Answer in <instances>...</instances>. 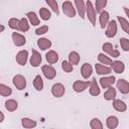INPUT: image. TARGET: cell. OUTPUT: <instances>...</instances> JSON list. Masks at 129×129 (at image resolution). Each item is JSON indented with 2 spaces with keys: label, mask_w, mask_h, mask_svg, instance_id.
I'll return each instance as SVG.
<instances>
[{
  "label": "cell",
  "mask_w": 129,
  "mask_h": 129,
  "mask_svg": "<svg viewBox=\"0 0 129 129\" xmlns=\"http://www.w3.org/2000/svg\"><path fill=\"white\" fill-rule=\"evenodd\" d=\"M117 89L120 91L121 94H128L129 93V83L124 79L117 80Z\"/></svg>",
  "instance_id": "obj_13"
},
{
  "label": "cell",
  "mask_w": 129,
  "mask_h": 129,
  "mask_svg": "<svg viewBox=\"0 0 129 129\" xmlns=\"http://www.w3.org/2000/svg\"><path fill=\"white\" fill-rule=\"evenodd\" d=\"M117 20L118 22L120 23L121 25V28L126 32V33H129V22L127 21V19L121 17V16H117Z\"/></svg>",
  "instance_id": "obj_33"
},
{
  "label": "cell",
  "mask_w": 129,
  "mask_h": 129,
  "mask_svg": "<svg viewBox=\"0 0 129 129\" xmlns=\"http://www.w3.org/2000/svg\"><path fill=\"white\" fill-rule=\"evenodd\" d=\"M39 15L42 20H48V19H50V16H51L50 11L45 7H41L39 9Z\"/></svg>",
  "instance_id": "obj_35"
},
{
  "label": "cell",
  "mask_w": 129,
  "mask_h": 129,
  "mask_svg": "<svg viewBox=\"0 0 129 129\" xmlns=\"http://www.w3.org/2000/svg\"><path fill=\"white\" fill-rule=\"evenodd\" d=\"M21 125L23 128H26V129H31V128H34L36 127L37 123L35 120H32L30 118H22L21 119Z\"/></svg>",
  "instance_id": "obj_22"
},
{
  "label": "cell",
  "mask_w": 129,
  "mask_h": 129,
  "mask_svg": "<svg viewBox=\"0 0 129 129\" xmlns=\"http://www.w3.org/2000/svg\"><path fill=\"white\" fill-rule=\"evenodd\" d=\"M106 36L111 38V37H114L116 34H117V22L116 20H110L108 25H107V29H106Z\"/></svg>",
  "instance_id": "obj_6"
},
{
  "label": "cell",
  "mask_w": 129,
  "mask_h": 129,
  "mask_svg": "<svg viewBox=\"0 0 129 129\" xmlns=\"http://www.w3.org/2000/svg\"><path fill=\"white\" fill-rule=\"evenodd\" d=\"M3 31H4V25L1 24V32H3Z\"/></svg>",
  "instance_id": "obj_44"
},
{
  "label": "cell",
  "mask_w": 129,
  "mask_h": 129,
  "mask_svg": "<svg viewBox=\"0 0 129 129\" xmlns=\"http://www.w3.org/2000/svg\"><path fill=\"white\" fill-rule=\"evenodd\" d=\"M109 18H110V16H109V13H108L107 11L103 10V11L100 13L99 21H100V26H101L102 29H104V28L108 25V23H109V21H110Z\"/></svg>",
  "instance_id": "obj_15"
},
{
  "label": "cell",
  "mask_w": 129,
  "mask_h": 129,
  "mask_svg": "<svg viewBox=\"0 0 129 129\" xmlns=\"http://www.w3.org/2000/svg\"><path fill=\"white\" fill-rule=\"evenodd\" d=\"M91 86V81H86V82H83V81H76L73 85V89L75 92L77 93H81V92H84L86 89H88L89 87Z\"/></svg>",
  "instance_id": "obj_5"
},
{
  "label": "cell",
  "mask_w": 129,
  "mask_h": 129,
  "mask_svg": "<svg viewBox=\"0 0 129 129\" xmlns=\"http://www.w3.org/2000/svg\"><path fill=\"white\" fill-rule=\"evenodd\" d=\"M86 14H87L88 19L92 23V25L95 26L96 25V10H95V7L93 6L92 1L90 0L86 2Z\"/></svg>",
  "instance_id": "obj_1"
},
{
  "label": "cell",
  "mask_w": 129,
  "mask_h": 129,
  "mask_svg": "<svg viewBox=\"0 0 129 129\" xmlns=\"http://www.w3.org/2000/svg\"><path fill=\"white\" fill-rule=\"evenodd\" d=\"M12 40H13L14 45H16V46H22L26 43L25 36L18 33V32H13L12 33Z\"/></svg>",
  "instance_id": "obj_11"
},
{
  "label": "cell",
  "mask_w": 129,
  "mask_h": 129,
  "mask_svg": "<svg viewBox=\"0 0 129 129\" xmlns=\"http://www.w3.org/2000/svg\"><path fill=\"white\" fill-rule=\"evenodd\" d=\"M95 69L98 75H109L112 72V69L110 67L101 64V63H96L95 64Z\"/></svg>",
  "instance_id": "obj_17"
},
{
  "label": "cell",
  "mask_w": 129,
  "mask_h": 129,
  "mask_svg": "<svg viewBox=\"0 0 129 129\" xmlns=\"http://www.w3.org/2000/svg\"><path fill=\"white\" fill-rule=\"evenodd\" d=\"M124 12L126 13V15H127V16H128V18H129V8L124 7Z\"/></svg>",
  "instance_id": "obj_42"
},
{
  "label": "cell",
  "mask_w": 129,
  "mask_h": 129,
  "mask_svg": "<svg viewBox=\"0 0 129 129\" xmlns=\"http://www.w3.org/2000/svg\"><path fill=\"white\" fill-rule=\"evenodd\" d=\"M90 126H91L92 129H104L102 122H101L100 119H98V118H93V119L90 121Z\"/></svg>",
  "instance_id": "obj_36"
},
{
  "label": "cell",
  "mask_w": 129,
  "mask_h": 129,
  "mask_svg": "<svg viewBox=\"0 0 129 129\" xmlns=\"http://www.w3.org/2000/svg\"><path fill=\"white\" fill-rule=\"evenodd\" d=\"M41 71L44 75V77L47 79V80H52L55 78L56 76V71L53 67L49 66V64H44L41 67Z\"/></svg>",
  "instance_id": "obj_4"
},
{
  "label": "cell",
  "mask_w": 129,
  "mask_h": 129,
  "mask_svg": "<svg viewBox=\"0 0 129 129\" xmlns=\"http://www.w3.org/2000/svg\"><path fill=\"white\" fill-rule=\"evenodd\" d=\"M33 87L37 91H41L43 89V81H42V78L39 75L35 76V78L33 80Z\"/></svg>",
  "instance_id": "obj_30"
},
{
  "label": "cell",
  "mask_w": 129,
  "mask_h": 129,
  "mask_svg": "<svg viewBox=\"0 0 129 129\" xmlns=\"http://www.w3.org/2000/svg\"><path fill=\"white\" fill-rule=\"evenodd\" d=\"M29 61H30L31 67H33V68H37L38 66H40V63L42 61V58H41L40 53L36 49H32V54L30 56Z\"/></svg>",
  "instance_id": "obj_9"
},
{
  "label": "cell",
  "mask_w": 129,
  "mask_h": 129,
  "mask_svg": "<svg viewBox=\"0 0 129 129\" xmlns=\"http://www.w3.org/2000/svg\"><path fill=\"white\" fill-rule=\"evenodd\" d=\"M37 45L38 47L41 49V50H46L48 48H50L51 46V41L48 39V38H45V37H41L37 40Z\"/></svg>",
  "instance_id": "obj_19"
},
{
  "label": "cell",
  "mask_w": 129,
  "mask_h": 129,
  "mask_svg": "<svg viewBox=\"0 0 129 129\" xmlns=\"http://www.w3.org/2000/svg\"><path fill=\"white\" fill-rule=\"evenodd\" d=\"M64 92H66V89H64V86L60 83H56L54 84L52 87H51V94L55 97V98H60L64 95Z\"/></svg>",
  "instance_id": "obj_8"
},
{
  "label": "cell",
  "mask_w": 129,
  "mask_h": 129,
  "mask_svg": "<svg viewBox=\"0 0 129 129\" xmlns=\"http://www.w3.org/2000/svg\"><path fill=\"white\" fill-rule=\"evenodd\" d=\"M0 115H1V120H0V122H3V121H4V113L1 111V112H0Z\"/></svg>",
  "instance_id": "obj_43"
},
{
  "label": "cell",
  "mask_w": 129,
  "mask_h": 129,
  "mask_svg": "<svg viewBox=\"0 0 129 129\" xmlns=\"http://www.w3.org/2000/svg\"><path fill=\"white\" fill-rule=\"evenodd\" d=\"M92 73H93L92 66L90 63H88V62H85L81 68V74H82L83 78L84 79H89V77H91Z\"/></svg>",
  "instance_id": "obj_16"
},
{
  "label": "cell",
  "mask_w": 129,
  "mask_h": 129,
  "mask_svg": "<svg viewBox=\"0 0 129 129\" xmlns=\"http://www.w3.org/2000/svg\"><path fill=\"white\" fill-rule=\"evenodd\" d=\"M106 5H107V1L106 0H97L96 3H95L96 13H101L103 11V9L105 8Z\"/></svg>",
  "instance_id": "obj_34"
},
{
  "label": "cell",
  "mask_w": 129,
  "mask_h": 129,
  "mask_svg": "<svg viewBox=\"0 0 129 129\" xmlns=\"http://www.w3.org/2000/svg\"><path fill=\"white\" fill-rule=\"evenodd\" d=\"M26 16H27V19H28V21L30 22V24H32V25H38L39 24V18H38V16L36 15V13L35 12H33V11H30V12H27L26 13Z\"/></svg>",
  "instance_id": "obj_26"
},
{
  "label": "cell",
  "mask_w": 129,
  "mask_h": 129,
  "mask_svg": "<svg viewBox=\"0 0 129 129\" xmlns=\"http://www.w3.org/2000/svg\"><path fill=\"white\" fill-rule=\"evenodd\" d=\"M116 98V89L114 87H110L104 93V99L107 101H113Z\"/></svg>",
  "instance_id": "obj_25"
},
{
  "label": "cell",
  "mask_w": 129,
  "mask_h": 129,
  "mask_svg": "<svg viewBox=\"0 0 129 129\" xmlns=\"http://www.w3.org/2000/svg\"><path fill=\"white\" fill-rule=\"evenodd\" d=\"M45 3L52 9V11H53L55 14L58 15L59 11H58V5H57V2H56V1H54V0H46Z\"/></svg>",
  "instance_id": "obj_38"
},
{
  "label": "cell",
  "mask_w": 129,
  "mask_h": 129,
  "mask_svg": "<svg viewBox=\"0 0 129 129\" xmlns=\"http://www.w3.org/2000/svg\"><path fill=\"white\" fill-rule=\"evenodd\" d=\"M17 107H18V104H17V102L14 99H9V100H7L5 102V108L9 112L15 111L17 109Z\"/></svg>",
  "instance_id": "obj_29"
},
{
  "label": "cell",
  "mask_w": 129,
  "mask_h": 129,
  "mask_svg": "<svg viewBox=\"0 0 129 129\" xmlns=\"http://www.w3.org/2000/svg\"><path fill=\"white\" fill-rule=\"evenodd\" d=\"M12 83L15 86V88L19 91L24 90L26 87V80L22 75H16L12 79Z\"/></svg>",
  "instance_id": "obj_2"
},
{
  "label": "cell",
  "mask_w": 129,
  "mask_h": 129,
  "mask_svg": "<svg viewBox=\"0 0 129 129\" xmlns=\"http://www.w3.org/2000/svg\"><path fill=\"white\" fill-rule=\"evenodd\" d=\"M100 93H101V89L99 88L96 79L93 78V80L91 81V86H90V94L92 96H99Z\"/></svg>",
  "instance_id": "obj_20"
},
{
  "label": "cell",
  "mask_w": 129,
  "mask_h": 129,
  "mask_svg": "<svg viewBox=\"0 0 129 129\" xmlns=\"http://www.w3.org/2000/svg\"><path fill=\"white\" fill-rule=\"evenodd\" d=\"M111 67H112L113 71L116 74H122L124 72V70H125V64L121 60H115V61H113V63H112Z\"/></svg>",
  "instance_id": "obj_24"
},
{
  "label": "cell",
  "mask_w": 129,
  "mask_h": 129,
  "mask_svg": "<svg viewBox=\"0 0 129 129\" xmlns=\"http://www.w3.org/2000/svg\"><path fill=\"white\" fill-rule=\"evenodd\" d=\"M19 22H20V19H17L15 17L13 18H10L9 21H8V25L11 29H16L18 30L19 29Z\"/></svg>",
  "instance_id": "obj_37"
},
{
  "label": "cell",
  "mask_w": 129,
  "mask_h": 129,
  "mask_svg": "<svg viewBox=\"0 0 129 129\" xmlns=\"http://www.w3.org/2000/svg\"><path fill=\"white\" fill-rule=\"evenodd\" d=\"M75 5H76V9H77L80 17L82 19H84L85 15H86V3L83 0H75Z\"/></svg>",
  "instance_id": "obj_14"
},
{
  "label": "cell",
  "mask_w": 129,
  "mask_h": 129,
  "mask_svg": "<svg viewBox=\"0 0 129 129\" xmlns=\"http://www.w3.org/2000/svg\"><path fill=\"white\" fill-rule=\"evenodd\" d=\"M80 54L77 52V51H71L70 54H69V61L72 66H76V64H79L80 62Z\"/></svg>",
  "instance_id": "obj_27"
},
{
  "label": "cell",
  "mask_w": 129,
  "mask_h": 129,
  "mask_svg": "<svg viewBox=\"0 0 129 129\" xmlns=\"http://www.w3.org/2000/svg\"><path fill=\"white\" fill-rule=\"evenodd\" d=\"M113 108L118 112H125L127 110V105L121 100H113Z\"/></svg>",
  "instance_id": "obj_21"
},
{
  "label": "cell",
  "mask_w": 129,
  "mask_h": 129,
  "mask_svg": "<svg viewBox=\"0 0 129 129\" xmlns=\"http://www.w3.org/2000/svg\"><path fill=\"white\" fill-rule=\"evenodd\" d=\"M51 129H53V128H51Z\"/></svg>",
  "instance_id": "obj_45"
},
{
  "label": "cell",
  "mask_w": 129,
  "mask_h": 129,
  "mask_svg": "<svg viewBox=\"0 0 129 129\" xmlns=\"http://www.w3.org/2000/svg\"><path fill=\"white\" fill-rule=\"evenodd\" d=\"M102 49L104 50V52L108 53L110 56H113V57H118L119 54H120L119 50L116 49V48H113V45L110 42H105L102 45Z\"/></svg>",
  "instance_id": "obj_7"
},
{
  "label": "cell",
  "mask_w": 129,
  "mask_h": 129,
  "mask_svg": "<svg viewBox=\"0 0 129 129\" xmlns=\"http://www.w3.org/2000/svg\"><path fill=\"white\" fill-rule=\"evenodd\" d=\"M61 69L66 72V73H71L73 72V66L70 63V61L68 60H63L61 62Z\"/></svg>",
  "instance_id": "obj_40"
},
{
  "label": "cell",
  "mask_w": 129,
  "mask_h": 129,
  "mask_svg": "<svg viewBox=\"0 0 129 129\" xmlns=\"http://www.w3.org/2000/svg\"><path fill=\"white\" fill-rule=\"evenodd\" d=\"M119 124V120L116 116H109L106 119V125L109 129H115Z\"/></svg>",
  "instance_id": "obj_23"
},
{
  "label": "cell",
  "mask_w": 129,
  "mask_h": 129,
  "mask_svg": "<svg viewBox=\"0 0 129 129\" xmlns=\"http://www.w3.org/2000/svg\"><path fill=\"white\" fill-rule=\"evenodd\" d=\"M45 59L49 64L55 63L58 60V54L54 50H48V52H46L45 54Z\"/></svg>",
  "instance_id": "obj_18"
},
{
  "label": "cell",
  "mask_w": 129,
  "mask_h": 129,
  "mask_svg": "<svg viewBox=\"0 0 129 129\" xmlns=\"http://www.w3.org/2000/svg\"><path fill=\"white\" fill-rule=\"evenodd\" d=\"M98 59L99 61L101 62V64H104V66H112L113 63V60L111 59V57L107 56L105 53H99L98 54Z\"/></svg>",
  "instance_id": "obj_28"
},
{
  "label": "cell",
  "mask_w": 129,
  "mask_h": 129,
  "mask_svg": "<svg viewBox=\"0 0 129 129\" xmlns=\"http://www.w3.org/2000/svg\"><path fill=\"white\" fill-rule=\"evenodd\" d=\"M47 31H48V26H47V25H42V26L38 27V28L35 30V33H36L37 35H42V34L46 33Z\"/></svg>",
  "instance_id": "obj_41"
},
{
  "label": "cell",
  "mask_w": 129,
  "mask_h": 129,
  "mask_svg": "<svg viewBox=\"0 0 129 129\" xmlns=\"http://www.w3.org/2000/svg\"><path fill=\"white\" fill-rule=\"evenodd\" d=\"M20 31L22 32H26L29 30V22H28V19L27 18H21L20 19V22H19V29Z\"/></svg>",
  "instance_id": "obj_32"
},
{
  "label": "cell",
  "mask_w": 129,
  "mask_h": 129,
  "mask_svg": "<svg viewBox=\"0 0 129 129\" xmlns=\"http://www.w3.org/2000/svg\"><path fill=\"white\" fill-rule=\"evenodd\" d=\"M116 82V78L114 76H109V77H103L100 79V85L103 89H108L114 85Z\"/></svg>",
  "instance_id": "obj_10"
},
{
  "label": "cell",
  "mask_w": 129,
  "mask_h": 129,
  "mask_svg": "<svg viewBox=\"0 0 129 129\" xmlns=\"http://www.w3.org/2000/svg\"><path fill=\"white\" fill-rule=\"evenodd\" d=\"M12 94V89L5 84H0V95L2 97H8Z\"/></svg>",
  "instance_id": "obj_31"
},
{
  "label": "cell",
  "mask_w": 129,
  "mask_h": 129,
  "mask_svg": "<svg viewBox=\"0 0 129 129\" xmlns=\"http://www.w3.org/2000/svg\"><path fill=\"white\" fill-rule=\"evenodd\" d=\"M27 58H28V51L27 50H20L16 53V56H15V59L17 61L18 64L20 66H24L26 62H27Z\"/></svg>",
  "instance_id": "obj_12"
},
{
  "label": "cell",
  "mask_w": 129,
  "mask_h": 129,
  "mask_svg": "<svg viewBox=\"0 0 129 129\" xmlns=\"http://www.w3.org/2000/svg\"><path fill=\"white\" fill-rule=\"evenodd\" d=\"M128 34H129V33H128Z\"/></svg>",
  "instance_id": "obj_46"
},
{
  "label": "cell",
  "mask_w": 129,
  "mask_h": 129,
  "mask_svg": "<svg viewBox=\"0 0 129 129\" xmlns=\"http://www.w3.org/2000/svg\"><path fill=\"white\" fill-rule=\"evenodd\" d=\"M62 11L68 17H75L76 15V8L71 1H64L62 3Z\"/></svg>",
  "instance_id": "obj_3"
},
{
  "label": "cell",
  "mask_w": 129,
  "mask_h": 129,
  "mask_svg": "<svg viewBox=\"0 0 129 129\" xmlns=\"http://www.w3.org/2000/svg\"><path fill=\"white\" fill-rule=\"evenodd\" d=\"M119 42H120V45H121V48L124 50V51H129V39L126 38V37H121L119 39Z\"/></svg>",
  "instance_id": "obj_39"
}]
</instances>
